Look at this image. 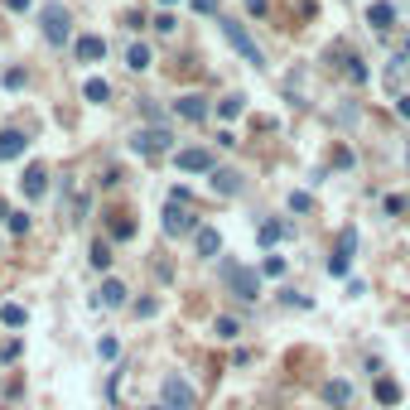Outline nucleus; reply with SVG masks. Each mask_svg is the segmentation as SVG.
I'll list each match as a JSON object with an SVG mask.
<instances>
[{
  "mask_svg": "<svg viewBox=\"0 0 410 410\" xmlns=\"http://www.w3.org/2000/svg\"><path fill=\"white\" fill-rule=\"evenodd\" d=\"M5 5H10V10H29L34 0H5Z\"/></svg>",
  "mask_w": 410,
  "mask_h": 410,
  "instance_id": "ea45409f",
  "label": "nucleus"
},
{
  "mask_svg": "<svg viewBox=\"0 0 410 410\" xmlns=\"http://www.w3.org/2000/svg\"><path fill=\"white\" fill-rule=\"evenodd\" d=\"M376 401L381 406H401V381L396 376H376Z\"/></svg>",
  "mask_w": 410,
  "mask_h": 410,
  "instance_id": "dca6fc26",
  "label": "nucleus"
},
{
  "mask_svg": "<svg viewBox=\"0 0 410 410\" xmlns=\"http://www.w3.org/2000/svg\"><path fill=\"white\" fill-rule=\"evenodd\" d=\"M353 251H357V232H353V227H348V232H343V237H338V256H353Z\"/></svg>",
  "mask_w": 410,
  "mask_h": 410,
  "instance_id": "c85d7f7f",
  "label": "nucleus"
},
{
  "mask_svg": "<svg viewBox=\"0 0 410 410\" xmlns=\"http://www.w3.org/2000/svg\"><path fill=\"white\" fill-rule=\"evenodd\" d=\"M5 227H10V232H29V212H10Z\"/></svg>",
  "mask_w": 410,
  "mask_h": 410,
  "instance_id": "c756f323",
  "label": "nucleus"
},
{
  "mask_svg": "<svg viewBox=\"0 0 410 410\" xmlns=\"http://www.w3.org/2000/svg\"><path fill=\"white\" fill-rule=\"evenodd\" d=\"M0 217H10V212H5V203H0Z\"/></svg>",
  "mask_w": 410,
  "mask_h": 410,
  "instance_id": "a19ab883",
  "label": "nucleus"
},
{
  "mask_svg": "<svg viewBox=\"0 0 410 410\" xmlns=\"http://www.w3.org/2000/svg\"><path fill=\"white\" fill-rule=\"evenodd\" d=\"M348 78H353V82H367V63H362V58H357V53H353V58H348Z\"/></svg>",
  "mask_w": 410,
  "mask_h": 410,
  "instance_id": "cd10ccee",
  "label": "nucleus"
},
{
  "mask_svg": "<svg viewBox=\"0 0 410 410\" xmlns=\"http://www.w3.org/2000/svg\"><path fill=\"white\" fill-rule=\"evenodd\" d=\"M155 410H164V406H155Z\"/></svg>",
  "mask_w": 410,
  "mask_h": 410,
  "instance_id": "37998d69",
  "label": "nucleus"
},
{
  "mask_svg": "<svg viewBox=\"0 0 410 410\" xmlns=\"http://www.w3.org/2000/svg\"><path fill=\"white\" fill-rule=\"evenodd\" d=\"M5 87H10V92H20V87H25V73H20V68H10V73H5Z\"/></svg>",
  "mask_w": 410,
  "mask_h": 410,
  "instance_id": "c9c22d12",
  "label": "nucleus"
},
{
  "mask_svg": "<svg viewBox=\"0 0 410 410\" xmlns=\"http://www.w3.org/2000/svg\"><path fill=\"white\" fill-rule=\"evenodd\" d=\"M92 266H97V271H107V266H111V246H107V242L92 246Z\"/></svg>",
  "mask_w": 410,
  "mask_h": 410,
  "instance_id": "393cba45",
  "label": "nucleus"
},
{
  "mask_svg": "<svg viewBox=\"0 0 410 410\" xmlns=\"http://www.w3.org/2000/svg\"><path fill=\"white\" fill-rule=\"evenodd\" d=\"M193 246H198V256H203V261H212V256L222 251V237H217V227H198V232H193Z\"/></svg>",
  "mask_w": 410,
  "mask_h": 410,
  "instance_id": "9d476101",
  "label": "nucleus"
},
{
  "mask_svg": "<svg viewBox=\"0 0 410 410\" xmlns=\"http://www.w3.org/2000/svg\"><path fill=\"white\" fill-rule=\"evenodd\" d=\"M309 207H314L309 193H289V212H309Z\"/></svg>",
  "mask_w": 410,
  "mask_h": 410,
  "instance_id": "2f4dec72",
  "label": "nucleus"
},
{
  "mask_svg": "<svg viewBox=\"0 0 410 410\" xmlns=\"http://www.w3.org/2000/svg\"><path fill=\"white\" fill-rule=\"evenodd\" d=\"M396 111H401V116L410 121V92H406V97H396Z\"/></svg>",
  "mask_w": 410,
  "mask_h": 410,
  "instance_id": "4c0bfd02",
  "label": "nucleus"
},
{
  "mask_svg": "<svg viewBox=\"0 0 410 410\" xmlns=\"http://www.w3.org/2000/svg\"><path fill=\"white\" fill-rule=\"evenodd\" d=\"M25 130H0V160H20L25 155Z\"/></svg>",
  "mask_w": 410,
  "mask_h": 410,
  "instance_id": "9b49d317",
  "label": "nucleus"
},
{
  "mask_svg": "<svg viewBox=\"0 0 410 410\" xmlns=\"http://www.w3.org/2000/svg\"><path fill=\"white\" fill-rule=\"evenodd\" d=\"M78 58H82V63L107 58V39H102V34H82V39H78Z\"/></svg>",
  "mask_w": 410,
  "mask_h": 410,
  "instance_id": "f8f14e48",
  "label": "nucleus"
},
{
  "mask_svg": "<svg viewBox=\"0 0 410 410\" xmlns=\"http://www.w3.org/2000/svg\"><path fill=\"white\" fill-rule=\"evenodd\" d=\"M68 34H73L68 10H63V5H43V39H48V43H63Z\"/></svg>",
  "mask_w": 410,
  "mask_h": 410,
  "instance_id": "39448f33",
  "label": "nucleus"
},
{
  "mask_svg": "<svg viewBox=\"0 0 410 410\" xmlns=\"http://www.w3.org/2000/svg\"><path fill=\"white\" fill-rule=\"evenodd\" d=\"M222 280H227V289H232L237 299H246V304L261 294V275L246 271V266H232V261H227V266H222Z\"/></svg>",
  "mask_w": 410,
  "mask_h": 410,
  "instance_id": "f03ea898",
  "label": "nucleus"
},
{
  "mask_svg": "<svg viewBox=\"0 0 410 410\" xmlns=\"http://www.w3.org/2000/svg\"><path fill=\"white\" fill-rule=\"evenodd\" d=\"M164 5H174V0H164Z\"/></svg>",
  "mask_w": 410,
  "mask_h": 410,
  "instance_id": "79ce46f5",
  "label": "nucleus"
},
{
  "mask_svg": "<svg viewBox=\"0 0 410 410\" xmlns=\"http://www.w3.org/2000/svg\"><path fill=\"white\" fill-rule=\"evenodd\" d=\"M0 324L5 328H25V309H20V304H0Z\"/></svg>",
  "mask_w": 410,
  "mask_h": 410,
  "instance_id": "4be33fe9",
  "label": "nucleus"
},
{
  "mask_svg": "<svg viewBox=\"0 0 410 410\" xmlns=\"http://www.w3.org/2000/svg\"><path fill=\"white\" fill-rule=\"evenodd\" d=\"M381 207H386V217H401V212H406V198H396V193H391V198H386V203H381Z\"/></svg>",
  "mask_w": 410,
  "mask_h": 410,
  "instance_id": "473e14b6",
  "label": "nucleus"
},
{
  "mask_svg": "<svg viewBox=\"0 0 410 410\" xmlns=\"http://www.w3.org/2000/svg\"><path fill=\"white\" fill-rule=\"evenodd\" d=\"M174 164H179L184 174H212V155H207V150H179Z\"/></svg>",
  "mask_w": 410,
  "mask_h": 410,
  "instance_id": "0eeeda50",
  "label": "nucleus"
},
{
  "mask_svg": "<svg viewBox=\"0 0 410 410\" xmlns=\"http://www.w3.org/2000/svg\"><path fill=\"white\" fill-rule=\"evenodd\" d=\"M261 271H266V275H285V256H266Z\"/></svg>",
  "mask_w": 410,
  "mask_h": 410,
  "instance_id": "7c9ffc66",
  "label": "nucleus"
},
{
  "mask_svg": "<svg viewBox=\"0 0 410 410\" xmlns=\"http://www.w3.org/2000/svg\"><path fill=\"white\" fill-rule=\"evenodd\" d=\"M169 145H174V135H169L164 125H150V130H135V135H130V150H135V155H164Z\"/></svg>",
  "mask_w": 410,
  "mask_h": 410,
  "instance_id": "20e7f679",
  "label": "nucleus"
},
{
  "mask_svg": "<svg viewBox=\"0 0 410 410\" xmlns=\"http://www.w3.org/2000/svg\"><path fill=\"white\" fill-rule=\"evenodd\" d=\"M82 97H87V102H97V107H102V102H107V97H111V87H107V78H87V87H82Z\"/></svg>",
  "mask_w": 410,
  "mask_h": 410,
  "instance_id": "412c9836",
  "label": "nucleus"
},
{
  "mask_svg": "<svg viewBox=\"0 0 410 410\" xmlns=\"http://www.w3.org/2000/svg\"><path fill=\"white\" fill-rule=\"evenodd\" d=\"M280 299H285L289 309H314V299H309V294H299V289H285Z\"/></svg>",
  "mask_w": 410,
  "mask_h": 410,
  "instance_id": "a878e982",
  "label": "nucleus"
},
{
  "mask_svg": "<svg viewBox=\"0 0 410 410\" xmlns=\"http://www.w3.org/2000/svg\"><path fill=\"white\" fill-rule=\"evenodd\" d=\"M125 294H130V289H125L121 280H102V294H97V304H107V309H121Z\"/></svg>",
  "mask_w": 410,
  "mask_h": 410,
  "instance_id": "4468645a",
  "label": "nucleus"
},
{
  "mask_svg": "<svg viewBox=\"0 0 410 410\" xmlns=\"http://www.w3.org/2000/svg\"><path fill=\"white\" fill-rule=\"evenodd\" d=\"M242 111H246V97H242V92H232V97H222V102H217V116H222V121H237Z\"/></svg>",
  "mask_w": 410,
  "mask_h": 410,
  "instance_id": "a211bd4d",
  "label": "nucleus"
},
{
  "mask_svg": "<svg viewBox=\"0 0 410 410\" xmlns=\"http://www.w3.org/2000/svg\"><path fill=\"white\" fill-rule=\"evenodd\" d=\"M20 189H25V198H43V189H48V169H43V164H29L25 179H20Z\"/></svg>",
  "mask_w": 410,
  "mask_h": 410,
  "instance_id": "6e6552de",
  "label": "nucleus"
},
{
  "mask_svg": "<svg viewBox=\"0 0 410 410\" xmlns=\"http://www.w3.org/2000/svg\"><path fill=\"white\" fill-rule=\"evenodd\" d=\"M222 34H227V43L242 53L251 68H266V53L256 48V39H251V34H246V25H237V20H222Z\"/></svg>",
  "mask_w": 410,
  "mask_h": 410,
  "instance_id": "f257e3e1",
  "label": "nucleus"
},
{
  "mask_svg": "<svg viewBox=\"0 0 410 410\" xmlns=\"http://www.w3.org/2000/svg\"><path fill=\"white\" fill-rule=\"evenodd\" d=\"M135 314H140V319H155V314H160V299H140Z\"/></svg>",
  "mask_w": 410,
  "mask_h": 410,
  "instance_id": "72a5a7b5",
  "label": "nucleus"
},
{
  "mask_svg": "<svg viewBox=\"0 0 410 410\" xmlns=\"http://www.w3.org/2000/svg\"><path fill=\"white\" fill-rule=\"evenodd\" d=\"M328 271H333V275H348V256L333 251V256H328Z\"/></svg>",
  "mask_w": 410,
  "mask_h": 410,
  "instance_id": "f704fd0d",
  "label": "nucleus"
},
{
  "mask_svg": "<svg viewBox=\"0 0 410 410\" xmlns=\"http://www.w3.org/2000/svg\"><path fill=\"white\" fill-rule=\"evenodd\" d=\"M111 237H116V242H130V237H135V222L116 217V222H111Z\"/></svg>",
  "mask_w": 410,
  "mask_h": 410,
  "instance_id": "bb28decb",
  "label": "nucleus"
},
{
  "mask_svg": "<svg viewBox=\"0 0 410 410\" xmlns=\"http://www.w3.org/2000/svg\"><path fill=\"white\" fill-rule=\"evenodd\" d=\"M212 333H217V338H237V333H242V324H237L232 314H222V319L212 324Z\"/></svg>",
  "mask_w": 410,
  "mask_h": 410,
  "instance_id": "5701e85b",
  "label": "nucleus"
},
{
  "mask_svg": "<svg viewBox=\"0 0 410 410\" xmlns=\"http://www.w3.org/2000/svg\"><path fill=\"white\" fill-rule=\"evenodd\" d=\"M193 10H198V15H212V10H217V0H193Z\"/></svg>",
  "mask_w": 410,
  "mask_h": 410,
  "instance_id": "e433bc0d",
  "label": "nucleus"
},
{
  "mask_svg": "<svg viewBox=\"0 0 410 410\" xmlns=\"http://www.w3.org/2000/svg\"><path fill=\"white\" fill-rule=\"evenodd\" d=\"M160 396H164V410H193L198 406V396H193V386H189L184 376H164Z\"/></svg>",
  "mask_w": 410,
  "mask_h": 410,
  "instance_id": "7ed1b4c3",
  "label": "nucleus"
},
{
  "mask_svg": "<svg viewBox=\"0 0 410 410\" xmlns=\"http://www.w3.org/2000/svg\"><path fill=\"white\" fill-rule=\"evenodd\" d=\"M406 160H410V155H406Z\"/></svg>",
  "mask_w": 410,
  "mask_h": 410,
  "instance_id": "c03bdc74",
  "label": "nucleus"
},
{
  "mask_svg": "<svg viewBox=\"0 0 410 410\" xmlns=\"http://www.w3.org/2000/svg\"><path fill=\"white\" fill-rule=\"evenodd\" d=\"M324 401H328V406H348V401H353V381H343V376H338V381H328V386H324Z\"/></svg>",
  "mask_w": 410,
  "mask_h": 410,
  "instance_id": "f3484780",
  "label": "nucleus"
},
{
  "mask_svg": "<svg viewBox=\"0 0 410 410\" xmlns=\"http://www.w3.org/2000/svg\"><path fill=\"white\" fill-rule=\"evenodd\" d=\"M116 353H121L116 338H102V343H97V357H102V362H116Z\"/></svg>",
  "mask_w": 410,
  "mask_h": 410,
  "instance_id": "b1692460",
  "label": "nucleus"
},
{
  "mask_svg": "<svg viewBox=\"0 0 410 410\" xmlns=\"http://www.w3.org/2000/svg\"><path fill=\"white\" fill-rule=\"evenodd\" d=\"M174 111H179L184 121H203V116H207V102H203V97H179V102H174Z\"/></svg>",
  "mask_w": 410,
  "mask_h": 410,
  "instance_id": "2eb2a0df",
  "label": "nucleus"
},
{
  "mask_svg": "<svg viewBox=\"0 0 410 410\" xmlns=\"http://www.w3.org/2000/svg\"><path fill=\"white\" fill-rule=\"evenodd\" d=\"M246 10L251 15H266V0H246Z\"/></svg>",
  "mask_w": 410,
  "mask_h": 410,
  "instance_id": "58836bf2",
  "label": "nucleus"
},
{
  "mask_svg": "<svg viewBox=\"0 0 410 410\" xmlns=\"http://www.w3.org/2000/svg\"><path fill=\"white\" fill-rule=\"evenodd\" d=\"M125 68L145 73V68H150V48H145V43H130V48H125Z\"/></svg>",
  "mask_w": 410,
  "mask_h": 410,
  "instance_id": "aec40b11",
  "label": "nucleus"
},
{
  "mask_svg": "<svg viewBox=\"0 0 410 410\" xmlns=\"http://www.w3.org/2000/svg\"><path fill=\"white\" fill-rule=\"evenodd\" d=\"M212 189H217V193H227V198H232V193H242V174H237V169H212Z\"/></svg>",
  "mask_w": 410,
  "mask_h": 410,
  "instance_id": "ddd939ff",
  "label": "nucleus"
},
{
  "mask_svg": "<svg viewBox=\"0 0 410 410\" xmlns=\"http://www.w3.org/2000/svg\"><path fill=\"white\" fill-rule=\"evenodd\" d=\"M256 237H261V246H275V242H285V237H289V227H285V222H261Z\"/></svg>",
  "mask_w": 410,
  "mask_h": 410,
  "instance_id": "6ab92c4d",
  "label": "nucleus"
},
{
  "mask_svg": "<svg viewBox=\"0 0 410 410\" xmlns=\"http://www.w3.org/2000/svg\"><path fill=\"white\" fill-rule=\"evenodd\" d=\"M367 25H371V29H391V25H396V5H391V0L367 5Z\"/></svg>",
  "mask_w": 410,
  "mask_h": 410,
  "instance_id": "1a4fd4ad",
  "label": "nucleus"
},
{
  "mask_svg": "<svg viewBox=\"0 0 410 410\" xmlns=\"http://www.w3.org/2000/svg\"><path fill=\"white\" fill-rule=\"evenodd\" d=\"M164 232H169V237L198 232V217H193V212H189L184 203H174V198H169V207H164Z\"/></svg>",
  "mask_w": 410,
  "mask_h": 410,
  "instance_id": "423d86ee",
  "label": "nucleus"
}]
</instances>
